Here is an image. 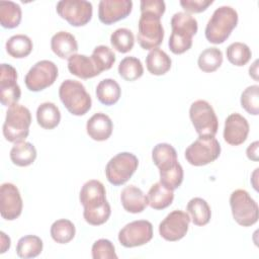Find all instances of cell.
<instances>
[{
  "mask_svg": "<svg viewBox=\"0 0 259 259\" xmlns=\"http://www.w3.org/2000/svg\"><path fill=\"white\" fill-rule=\"evenodd\" d=\"M141 16L138 23V42L144 50L158 48L164 38L161 17L166 10L163 0H142Z\"/></svg>",
  "mask_w": 259,
  "mask_h": 259,
  "instance_id": "6da1fadb",
  "label": "cell"
},
{
  "mask_svg": "<svg viewBox=\"0 0 259 259\" xmlns=\"http://www.w3.org/2000/svg\"><path fill=\"white\" fill-rule=\"evenodd\" d=\"M171 27L169 49L173 54L181 55L192 46V36L196 34L198 29L197 20L189 13L176 12L171 18Z\"/></svg>",
  "mask_w": 259,
  "mask_h": 259,
  "instance_id": "7a4b0ae2",
  "label": "cell"
},
{
  "mask_svg": "<svg viewBox=\"0 0 259 259\" xmlns=\"http://www.w3.org/2000/svg\"><path fill=\"white\" fill-rule=\"evenodd\" d=\"M238 13L231 6L217 8L205 26L206 39L214 45L223 44L231 35L238 24Z\"/></svg>",
  "mask_w": 259,
  "mask_h": 259,
  "instance_id": "3957f363",
  "label": "cell"
},
{
  "mask_svg": "<svg viewBox=\"0 0 259 259\" xmlns=\"http://www.w3.org/2000/svg\"><path fill=\"white\" fill-rule=\"evenodd\" d=\"M59 97L67 110L77 116L86 114L92 105L91 96L84 85L77 80L63 81L59 87Z\"/></svg>",
  "mask_w": 259,
  "mask_h": 259,
  "instance_id": "277c9868",
  "label": "cell"
},
{
  "mask_svg": "<svg viewBox=\"0 0 259 259\" xmlns=\"http://www.w3.org/2000/svg\"><path fill=\"white\" fill-rule=\"evenodd\" d=\"M31 114L27 107L21 104H13L6 111L3 123V136L10 143L24 141L29 134Z\"/></svg>",
  "mask_w": 259,
  "mask_h": 259,
  "instance_id": "5b68a950",
  "label": "cell"
},
{
  "mask_svg": "<svg viewBox=\"0 0 259 259\" xmlns=\"http://www.w3.org/2000/svg\"><path fill=\"white\" fill-rule=\"evenodd\" d=\"M221 154V145L214 137L199 136L185 150V159L192 166H204L215 161Z\"/></svg>",
  "mask_w": 259,
  "mask_h": 259,
  "instance_id": "8992f818",
  "label": "cell"
},
{
  "mask_svg": "<svg viewBox=\"0 0 259 259\" xmlns=\"http://www.w3.org/2000/svg\"><path fill=\"white\" fill-rule=\"evenodd\" d=\"M234 220L243 227H251L258 221V204L244 189H236L230 196Z\"/></svg>",
  "mask_w": 259,
  "mask_h": 259,
  "instance_id": "52a82bcc",
  "label": "cell"
},
{
  "mask_svg": "<svg viewBox=\"0 0 259 259\" xmlns=\"http://www.w3.org/2000/svg\"><path fill=\"white\" fill-rule=\"evenodd\" d=\"M139 166V160L133 153L122 152L112 157L105 167V175L109 183L114 186L124 184Z\"/></svg>",
  "mask_w": 259,
  "mask_h": 259,
  "instance_id": "ba28073f",
  "label": "cell"
},
{
  "mask_svg": "<svg viewBox=\"0 0 259 259\" xmlns=\"http://www.w3.org/2000/svg\"><path fill=\"white\" fill-rule=\"evenodd\" d=\"M189 117L198 136L214 137L219 128V120L212 106L205 100L199 99L191 103Z\"/></svg>",
  "mask_w": 259,
  "mask_h": 259,
  "instance_id": "9c48e42d",
  "label": "cell"
},
{
  "mask_svg": "<svg viewBox=\"0 0 259 259\" xmlns=\"http://www.w3.org/2000/svg\"><path fill=\"white\" fill-rule=\"evenodd\" d=\"M59 75L57 65L49 60L36 62L24 78L25 86L29 91L38 92L55 83Z\"/></svg>",
  "mask_w": 259,
  "mask_h": 259,
  "instance_id": "30bf717a",
  "label": "cell"
},
{
  "mask_svg": "<svg viewBox=\"0 0 259 259\" xmlns=\"http://www.w3.org/2000/svg\"><path fill=\"white\" fill-rule=\"evenodd\" d=\"M57 13L72 26L87 24L93 13L91 2L86 0H62L57 3Z\"/></svg>",
  "mask_w": 259,
  "mask_h": 259,
  "instance_id": "8fae6325",
  "label": "cell"
},
{
  "mask_svg": "<svg viewBox=\"0 0 259 259\" xmlns=\"http://www.w3.org/2000/svg\"><path fill=\"white\" fill-rule=\"evenodd\" d=\"M153 238V225L147 220L126 224L118 233V241L125 248H134L149 243Z\"/></svg>",
  "mask_w": 259,
  "mask_h": 259,
  "instance_id": "7c38bea8",
  "label": "cell"
},
{
  "mask_svg": "<svg viewBox=\"0 0 259 259\" xmlns=\"http://www.w3.org/2000/svg\"><path fill=\"white\" fill-rule=\"evenodd\" d=\"M190 217L187 212L175 209L168 213L159 225L160 236L169 242L181 240L187 233Z\"/></svg>",
  "mask_w": 259,
  "mask_h": 259,
  "instance_id": "4fadbf2b",
  "label": "cell"
},
{
  "mask_svg": "<svg viewBox=\"0 0 259 259\" xmlns=\"http://www.w3.org/2000/svg\"><path fill=\"white\" fill-rule=\"evenodd\" d=\"M21 96V90L17 84V71L9 64H1L0 67V100L4 106L16 104Z\"/></svg>",
  "mask_w": 259,
  "mask_h": 259,
  "instance_id": "5bb4252c",
  "label": "cell"
},
{
  "mask_svg": "<svg viewBox=\"0 0 259 259\" xmlns=\"http://www.w3.org/2000/svg\"><path fill=\"white\" fill-rule=\"evenodd\" d=\"M23 202L18 188L13 183H3L0 187V212L7 221L17 219L22 211Z\"/></svg>",
  "mask_w": 259,
  "mask_h": 259,
  "instance_id": "9a60e30c",
  "label": "cell"
},
{
  "mask_svg": "<svg viewBox=\"0 0 259 259\" xmlns=\"http://www.w3.org/2000/svg\"><path fill=\"white\" fill-rule=\"evenodd\" d=\"M132 9L131 0H101L98 4V18L102 23L110 25L127 17Z\"/></svg>",
  "mask_w": 259,
  "mask_h": 259,
  "instance_id": "2e32d148",
  "label": "cell"
},
{
  "mask_svg": "<svg viewBox=\"0 0 259 259\" xmlns=\"http://www.w3.org/2000/svg\"><path fill=\"white\" fill-rule=\"evenodd\" d=\"M249 123L240 113L230 114L225 121L224 140L231 146L242 145L249 134Z\"/></svg>",
  "mask_w": 259,
  "mask_h": 259,
  "instance_id": "e0dca14e",
  "label": "cell"
},
{
  "mask_svg": "<svg viewBox=\"0 0 259 259\" xmlns=\"http://www.w3.org/2000/svg\"><path fill=\"white\" fill-rule=\"evenodd\" d=\"M79 199L84 210H92L104 205L106 202V190L104 185L95 179L85 182L80 190Z\"/></svg>",
  "mask_w": 259,
  "mask_h": 259,
  "instance_id": "ac0fdd59",
  "label": "cell"
},
{
  "mask_svg": "<svg viewBox=\"0 0 259 259\" xmlns=\"http://www.w3.org/2000/svg\"><path fill=\"white\" fill-rule=\"evenodd\" d=\"M113 124L110 117L103 113L97 112L93 114L86 123V131L88 136L98 142L106 141L112 134Z\"/></svg>",
  "mask_w": 259,
  "mask_h": 259,
  "instance_id": "d6986e66",
  "label": "cell"
},
{
  "mask_svg": "<svg viewBox=\"0 0 259 259\" xmlns=\"http://www.w3.org/2000/svg\"><path fill=\"white\" fill-rule=\"evenodd\" d=\"M120 201L124 210L131 213H139L145 210L148 205V198L141 188L130 185L120 192Z\"/></svg>",
  "mask_w": 259,
  "mask_h": 259,
  "instance_id": "ffe728a7",
  "label": "cell"
},
{
  "mask_svg": "<svg viewBox=\"0 0 259 259\" xmlns=\"http://www.w3.org/2000/svg\"><path fill=\"white\" fill-rule=\"evenodd\" d=\"M51 49L61 59H69L78 51L75 36L68 31H58L51 38Z\"/></svg>",
  "mask_w": 259,
  "mask_h": 259,
  "instance_id": "44dd1931",
  "label": "cell"
},
{
  "mask_svg": "<svg viewBox=\"0 0 259 259\" xmlns=\"http://www.w3.org/2000/svg\"><path fill=\"white\" fill-rule=\"evenodd\" d=\"M68 70L81 79H90L100 74L92 59L80 54H74L68 59Z\"/></svg>",
  "mask_w": 259,
  "mask_h": 259,
  "instance_id": "7402d4cb",
  "label": "cell"
},
{
  "mask_svg": "<svg viewBox=\"0 0 259 259\" xmlns=\"http://www.w3.org/2000/svg\"><path fill=\"white\" fill-rule=\"evenodd\" d=\"M148 204L153 209H164L168 207L173 199H174V192L173 190L164 186L161 182H157L151 186L147 194Z\"/></svg>",
  "mask_w": 259,
  "mask_h": 259,
  "instance_id": "603a6c76",
  "label": "cell"
},
{
  "mask_svg": "<svg viewBox=\"0 0 259 259\" xmlns=\"http://www.w3.org/2000/svg\"><path fill=\"white\" fill-rule=\"evenodd\" d=\"M36 159L35 147L25 141L14 143L10 150L11 162L19 167H26L31 165Z\"/></svg>",
  "mask_w": 259,
  "mask_h": 259,
  "instance_id": "cb8c5ba5",
  "label": "cell"
},
{
  "mask_svg": "<svg viewBox=\"0 0 259 259\" xmlns=\"http://www.w3.org/2000/svg\"><path fill=\"white\" fill-rule=\"evenodd\" d=\"M171 58L161 49L156 48L149 52L146 57L147 70L156 76L166 74L171 69Z\"/></svg>",
  "mask_w": 259,
  "mask_h": 259,
  "instance_id": "d4e9b609",
  "label": "cell"
},
{
  "mask_svg": "<svg viewBox=\"0 0 259 259\" xmlns=\"http://www.w3.org/2000/svg\"><path fill=\"white\" fill-rule=\"evenodd\" d=\"M152 159L159 171L169 169L178 162L176 150L173 148V146L167 143L157 144L153 148Z\"/></svg>",
  "mask_w": 259,
  "mask_h": 259,
  "instance_id": "484cf974",
  "label": "cell"
},
{
  "mask_svg": "<svg viewBox=\"0 0 259 259\" xmlns=\"http://www.w3.org/2000/svg\"><path fill=\"white\" fill-rule=\"evenodd\" d=\"M96 97L100 103L110 106L115 104L121 95V89L119 84L110 78H106L101 80L95 91Z\"/></svg>",
  "mask_w": 259,
  "mask_h": 259,
  "instance_id": "4316f807",
  "label": "cell"
},
{
  "mask_svg": "<svg viewBox=\"0 0 259 259\" xmlns=\"http://www.w3.org/2000/svg\"><path fill=\"white\" fill-rule=\"evenodd\" d=\"M36 121L45 130H53L61 121L59 107L53 102H44L36 109Z\"/></svg>",
  "mask_w": 259,
  "mask_h": 259,
  "instance_id": "83f0119b",
  "label": "cell"
},
{
  "mask_svg": "<svg viewBox=\"0 0 259 259\" xmlns=\"http://www.w3.org/2000/svg\"><path fill=\"white\" fill-rule=\"evenodd\" d=\"M190 220L195 226H205L211 218V210L208 203L201 197L191 198L186 206Z\"/></svg>",
  "mask_w": 259,
  "mask_h": 259,
  "instance_id": "f1b7e54d",
  "label": "cell"
},
{
  "mask_svg": "<svg viewBox=\"0 0 259 259\" xmlns=\"http://www.w3.org/2000/svg\"><path fill=\"white\" fill-rule=\"evenodd\" d=\"M5 49L7 54L12 58L22 59L31 53L33 44L29 36L25 34H15L7 39Z\"/></svg>",
  "mask_w": 259,
  "mask_h": 259,
  "instance_id": "f546056e",
  "label": "cell"
},
{
  "mask_svg": "<svg viewBox=\"0 0 259 259\" xmlns=\"http://www.w3.org/2000/svg\"><path fill=\"white\" fill-rule=\"evenodd\" d=\"M21 8L13 1H0V23L4 28L17 27L21 21Z\"/></svg>",
  "mask_w": 259,
  "mask_h": 259,
  "instance_id": "4dcf8cb0",
  "label": "cell"
},
{
  "mask_svg": "<svg viewBox=\"0 0 259 259\" xmlns=\"http://www.w3.org/2000/svg\"><path fill=\"white\" fill-rule=\"evenodd\" d=\"M44 248L42 241L35 235H27L21 237L16 246V254L23 259L34 258L38 256Z\"/></svg>",
  "mask_w": 259,
  "mask_h": 259,
  "instance_id": "1f68e13d",
  "label": "cell"
},
{
  "mask_svg": "<svg viewBox=\"0 0 259 259\" xmlns=\"http://www.w3.org/2000/svg\"><path fill=\"white\" fill-rule=\"evenodd\" d=\"M223 64V53L220 49L212 47L203 50L197 59L198 68L205 73H211L218 70Z\"/></svg>",
  "mask_w": 259,
  "mask_h": 259,
  "instance_id": "d6a6232c",
  "label": "cell"
},
{
  "mask_svg": "<svg viewBox=\"0 0 259 259\" xmlns=\"http://www.w3.org/2000/svg\"><path fill=\"white\" fill-rule=\"evenodd\" d=\"M50 232L55 242L59 244H67L74 239L76 229L71 221L67 219H61L53 223Z\"/></svg>",
  "mask_w": 259,
  "mask_h": 259,
  "instance_id": "836d02e7",
  "label": "cell"
},
{
  "mask_svg": "<svg viewBox=\"0 0 259 259\" xmlns=\"http://www.w3.org/2000/svg\"><path fill=\"white\" fill-rule=\"evenodd\" d=\"M117 71L122 79L132 82L143 76L144 67L140 59L136 57H125L120 61Z\"/></svg>",
  "mask_w": 259,
  "mask_h": 259,
  "instance_id": "e575fe53",
  "label": "cell"
},
{
  "mask_svg": "<svg viewBox=\"0 0 259 259\" xmlns=\"http://www.w3.org/2000/svg\"><path fill=\"white\" fill-rule=\"evenodd\" d=\"M226 54L229 62L237 67L245 66L252 57V52L250 48L246 44L240 41L232 42L227 48Z\"/></svg>",
  "mask_w": 259,
  "mask_h": 259,
  "instance_id": "d590c367",
  "label": "cell"
},
{
  "mask_svg": "<svg viewBox=\"0 0 259 259\" xmlns=\"http://www.w3.org/2000/svg\"><path fill=\"white\" fill-rule=\"evenodd\" d=\"M90 58L92 59L99 73L109 70L116 60L113 51L110 48L103 45L95 47Z\"/></svg>",
  "mask_w": 259,
  "mask_h": 259,
  "instance_id": "8d00e7d4",
  "label": "cell"
},
{
  "mask_svg": "<svg viewBox=\"0 0 259 259\" xmlns=\"http://www.w3.org/2000/svg\"><path fill=\"white\" fill-rule=\"evenodd\" d=\"M110 44L117 52L125 54L134 48L135 36L132 30L125 27L115 29L110 35Z\"/></svg>",
  "mask_w": 259,
  "mask_h": 259,
  "instance_id": "74e56055",
  "label": "cell"
},
{
  "mask_svg": "<svg viewBox=\"0 0 259 259\" xmlns=\"http://www.w3.org/2000/svg\"><path fill=\"white\" fill-rule=\"evenodd\" d=\"M159 173L160 182L171 190L178 188L183 181V168L179 164V162H177L169 169L159 171Z\"/></svg>",
  "mask_w": 259,
  "mask_h": 259,
  "instance_id": "f35d334b",
  "label": "cell"
},
{
  "mask_svg": "<svg viewBox=\"0 0 259 259\" xmlns=\"http://www.w3.org/2000/svg\"><path fill=\"white\" fill-rule=\"evenodd\" d=\"M241 106L252 115L259 113V86H248L241 94Z\"/></svg>",
  "mask_w": 259,
  "mask_h": 259,
  "instance_id": "ab89813d",
  "label": "cell"
},
{
  "mask_svg": "<svg viewBox=\"0 0 259 259\" xmlns=\"http://www.w3.org/2000/svg\"><path fill=\"white\" fill-rule=\"evenodd\" d=\"M93 259H117L114 245L107 239H99L92 245Z\"/></svg>",
  "mask_w": 259,
  "mask_h": 259,
  "instance_id": "60d3db41",
  "label": "cell"
},
{
  "mask_svg": "<svg viewBox=\"0 0 259 259\" xmlns=\"http://www.w3.org/2000/svg\"><path fill=\"white\" fill-rule=\"evenodd\" d=\"M110 214H111V208L108 202L92 210H83L84 220L86 221V223H88L91 226L103 225L105 222H107Z\"/></svg>",
  "mask_w": 259,
  "mask_h": 259,
  "instance_id": "b9f144b4",
  "label": "cell"
},
{
  "mask_svg": "<svg viewBox=\"0 0 259 259\" xmlns=\"http://www.w3.org/2000/svg\"><path fill=\"white\" fill-rule=\"evenodd\" d=\"M213 3L212 0H181L180 5L189 13H200Z\"/></svg>",
  "mask_w": 259,
  "mask_h": 259,
  "instance_id": "7bdbcfd3",
  "label": "cell"
},
{
  "mask_svg": "<svg viewBox=\"0 0 259 259\" xmlns=\"http://www.w3.org/2000/svg\"><path fill=\"white\" fill-rule=\"evenodd\" d=\"M258 147H259V142L255 141L252 144L249 145V147L246 150V154L248 159L257 162L258 161Z\"/></svg>",
  "mask_w": 259,
  "mask_h": 259,
  "instance_id": "ee69618b",
  "label": "cell"
},
{
  "mask_svg": "<svg viewBox=\"0 0 259 259\" xmlns=\"http://www.w3.org/2000/svg\"><path fill=\"white\" fill-rule=\"evenodd\" d=\"M0 237H1V246H0V253L3 254L5 253L11 246V241H10V238L4 233V232H1L0 233Z\"/></svg>",
  "mask_w": 259,
  "mask_h": 259,
  "instance_id": "f6af8a7d",
  "label": "cell"
},
{
  "mask_svg": "<svg viewBox=\"0 0 259 259\" xmlns=\"http://www.w3.org/2000/svg\"><path fill=\"white\" fill-rule=\"evenodd\" d=\"M257 63H258V61L256 60V61L254 62V64L249 68V74H250V76H252L255 80H257Z\"/></svg>",
  "mask_w": 259,
  "mask_h": 259,
  "instance_id": "bcb514c9",
  "label": "cell"
}]
</instances>
